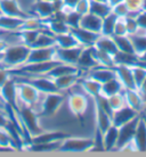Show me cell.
Segmentation results:
<instances>
[{
    "instance_id": "cell-45",
    "label": "cell",
    "mask_w": 146,
    "mask_h": 157,
    "mask_svg": "<svg viewBox=\"0 0 146 157\" xmlns=\"http://www.w3.org/2000/svg\"><path fill=\"white\" fill-rule=\"evenodd\" d=\"M112 36H128L127 34V28H126V21L122 17H118V20L115 22L114 29H113V34Z\"/></svg>"
},
{
    "instance_id": "cell-30",
    "label": "cell",
    "mask_w": 146,
    "mask_h": 157,
    "mask_svg": "<svg viewBox=\"0 0 146 157\" xmlns=\"http://www.w3.org/2000/svg\"><path fill=\"white\" fill-rule=\"evenodd\" d=\"M54 38H55V47L57 48H72L80 46L77 38L71 32V30L69 32H65V33L54 36Z\"/></svg>"
},
{
    "instance_id": "cell-57",
    "label": "cell",
    "mask_w": 146,
    "mask_h": 157,
    "mask_svg": "<svg viewBox=\"0 0 146 157\" xmlns=\"http://www.w3.org/2000/svg\"><path fill=\"white\" fill-rule=\"evenodd\" d=\"M0 15H1V13H0Z\"/></svg>"
},
{
    "instance_id": "cell-39",
    "label": "cell",
    "mask_w": 146,
    "mask_h": 157,
    "mask_svg": "<svg viewBox=\"0 0 146 157\" xmlns=\"http://www.w3.org/2000/svg\"><path fill=\"white\" fill-rule=\"evenodd\" d=\"M109 105H110L112 112L118 110L120 108H122L123 106H126V99H124V94L122 92H119V94H112L110 97H106Z\"/></svg>"
},
{
    "instance_id": "cell-26",
    "label": "cell",
    "mask_w": 146,
    "mask_h": 157,
    "mask_svg": "<svg viewBox=\"0 0 146 157\" xmlns=\"http://www.w3.org/2000/svg\"><path fill=\"white\" fill-rule=\"evenodd\" d=\"M24 18L20 17H12V16L0 15V30L1 31L15 32L20 31L23 25Z\"/></svg>"
},
{
    "instance_id": "cell-20",
    "label": "cell",
    "mask_w": 146,
    "mask_h": 157,
    "mask_svg": "<svg viewBox=\"0 0 146 157\" xmlns=\"http://www.w3.org/2000/svg\"><path fill=\"white\" fill-rule=\"evenodd\" d=\"M81 74L80 73H74V74H67L63 76H58V78H54L55 86L57 90L61 92H65V91L71 90L72 88H74L80 81Z\"/></svg>"
},
{
    "instance_id": "cell-49",
    "label": "cell",
    "mask_w": 146,
    "mask_h": 157,
    "mask_svg": "<svg viewBox=\"0 0 146 157\" xmlns=\"http://www.w3.org/2000/svg\"><path fill=\"white\" fill-rule=\"evenodd\" d=\"M9 121H10V117H9L7 112L0 110V128H6Z\"/></svg>"
},
{
    "instance_id": "cell-19",
    "label": "cell",
    "mask_w": 146,
    "mask_h": 157,
    "mask_svg": "<svg viewBox=\"0 0 146 157\" xmlns=\"http://www.w3.org/2000/svg\"><path fill=\"white\" fill-rule=\"evenodd\" d=\"M71 32L73 33V36L77 38L80 46H82V47H93L95 44L96 40L98 39L99 36L98 33L82 29L80 26L75 29H71Z\"/></svg>"
},
{
    "instance_id": "cell-54",
    "label": "cell",
    "mask_w": 146,
    "mask_h": 157,
    "mask_svg": "<svg viewBox=\"0 0 146 157\" xmlns=\"http://www.w3.org/2000/svg\"><path fill=\"white\" fill-rule=\"evenodd\" d=\"M47 1H50V2H56V1H61V0H47Z\"/></svg>"
},
{
    "instance_id": "cell-29",
    "label": "cell",
    "mask_w": 146,
    "mask_h": 157,
    "mask_svg": "<svg viewBox=\"0 0 146 157\" xmlns=\"http://www.w3.org/2000/svg\"><path fill=\"white\" fill-rule=\"evenodd\" d=\"M74 73H80L79 68L75 65H70V64H64V63H57L55 66L48 72L47 76L51 78H58V76H63L67 74H74Z\"/></svg>"
},
{
    "instance_id": "cell-37",
    "label": "cell",
    "mask_w": 146,
    "mask_h": 157,
    "mask_svg": "<svg viewBox=\"0 0 146 157\" xmlns=\"http://www.w3.org/2000/svg\"><path fill=\"white\" fill-rule=\"evenodd\" d=\"M41 31L42 30H20L18 36H20L21 42L29 46V47H31Z\"/></svg>"
},
{
    "instance_id": "cell-21",
    "label": "cell",
    "mask_w": 146,
    "mask_h": 157,
    "mask_svg": "<svg viewBox=\"0 0 146 157\" xmlns=\"http://www.w3.org/2000/svg\"><path fill=\"white\" fill-rule=\"evenodd\" d=\"M79 84L82 88L83 92L93 97V98H95L102 94V83H99L95 78H90L88 75L85 78H82V76L80 78Z\"/></svg>"
},
{
    "instance_id": "cell-41",
    "label": "cell",
    "mask_w": 146,
    "mask_h": 157,
    "mask_svg": "<svg viewBox=\"0 0 146 157\" xmlns=\"http://www.w3.org/2000/svg\"><path fill=\"white\" fill-rule=\"evenodd\" d=\"M129 9L130 15H136L145 7V0H123Z\"/></svg>"
},
{
    "instance_id": "cell-44",
    "label": "cell",
    "mask_w": 146,
    "mask_h": 157,
    "mask_svg": "<svg viewBox=\"0 0 146 157\" xmlns=\"http://www.w3.org/2000/svg\"><path fill=\"white\" fill-rule=\"evenodd\" d=\"M80 18H81V15H79L78 13L75 12L74 9H73L72 12L69 13L67 15H65V22H66V24L69 25L70 30H71V29H75V28H78V26H79Z\"/></svg>"
},
{
    "instance_id": "cell-13",
    "label": "cell",
    "mask_w": 146,
    "mask_h": 157,
    "mask_svg": "<svg viewBox=\"0 0 146 157\" xmlns=\"http://www.w3.org/2000/svg\"><path fill=\"white\" fill-rule=\"evenodd\" d=\"M26 81L31 83L32 86L39 91L40 94H50L56 92L57 88L55 86L54 78H49L47 75H37V76H28Z\"/></svg>"
},
{
    "instance_id": "cell-18",
    "label": "cell",
    "mask_w": 146,
    "mask_h": 157,
    "mask_svg": "<svg viewBox=\"0 0 146 157\" xmlns=\"http://www.w3.org/2000/svg\"><path fill=\"white\" fill-rule=\"evenodd\" d=\"M139 113H137L136 110L130 108L129 106H123L122 108H120L118 110H114L112 113V123L115 126H121L123 124L128 123L129 121L134 120L135 117L139 116Z\"/></svg>"
},
{
    "instance_id": "cell-34",
    "label": "cell",
    "mask_w": 146,
    "mask_h": 157,
    "mask_svg": "<svg viewBox=\"0 0 146 157\" xmlns=\"http://www.w3.org/2000/svg\"><path fill=\"white\" fill-rule=\"evenodd\" d=\"M55 47V38L50 32H48L46 29L39 33V36L31 46V48H49Z\"/></svg>"
},
{
    "instance_id": "cell-55",
    "label": "cell",
    "mask_w": 146,
    "mask_h": 157,
    "mask_svg": "<svg viewBox=\"0 0 146 157\" xmlns=\"http://www.w3.org/2000/svg\"><path fill=\"white\" fill-rule=\"evenodd\" d=\"M102 1H107V0H102Z\"/></svg>"
},
{
    "instance_id": "cell-3",
    "label": "cell",
    "mask_w": 146,
    "mask_h": 157,
    "mask_svg": "<svg viewBox=\"0 0 146 157\" xmlns=\"http://www.w3.org/2000/svg\"><path fill=\"white\" fill-rule=\"evenodd\" d=\"M65 102L64 92L56 91L50 94H42L40 102V117H53L59 112V108Z\"/></svg>"
},
{
    "instance_id": "cell-15",
    "label": "cell",
    "mask_w": 146,
    "mask_h": 157,
    "mask_svg": "<svg viewBox=\"0 0 146 157\" xmlns=\"http://www.w3.org/2000/svg\"><path fill=\"white\" fill-rule=\"evenodd\" d=\"M115 75L120 82L122 83L124 89H137L132 76V71H131V65H126V64H116L114 66Z\"/></svg>"
},
{
    "instance_id": "cell-31",
    "label": "cell",
    "mask_w": 146,
    "mask_h": 157,
    "mask_svg": "<svg viewBox=\"0 0 146 157\" xmlns=\"http://www.w3.org/2000/svg\"><path fill=\"white\" fill-rule=\"evenodd\" d=\"M112 12V6L107 1H102V0H90V8L89 13L94 15L98 16L101 18L105 17Z\"/></svg>"
},
{
    "instance_id": "cell-47",
    "label": "cell",
    "mask_w": 146,
    "mask_h": 157,
    "mask_svg": "<svg viewBox=\"0 0 146 157\" xmlns=\"http://www.w3.org/2000/svg\"><path fill=\"white\" fill-rule=\"evenodd\" d=\"M135 18H136V22L138 24V28L140 30H145L146 31V10H140L138 14L135 15Z\"/></svg>"
},
{
    "instance_id": "cell-27",
    "label": "cell",
    "mask_w": 146,
    "mask_h": 157,
    "mask_svg": "<svg viewBox=\"0 0 146 157\" xmlns=\"http://www.w3.org/2000/svg\"><path fill=\"white\" fill-rule=\"evenodd\" d=\"M94 47L99 49V50L109 52L111 55H115L118 52V48H116L115 41L112 36H103V34H99L98 39L96 40Z\"/></svg>"
},
{
    "instance_id": "cell-14",
    "label": "cell",
    "mask_w": 146,
    "mask_h": 157,
    "mask_svg": "<svg viewBox=\"0 0 146 157\" xmlns=\"http://www.w3.org/2000/svg\"><path fill=\"white\" fill-rule=\"evenodd\" d=\"M55 59V47L49 48H31L25 64L42 63Z\"/></svg>"
},
{
    "instance_id": "cell-4",
    "label": "cell",
    "mask_w": 146,
    "mask_h": 157,
    "mask_svg": "<svg viewBox=\"0 0 146 157\" xmlns=\"http://www.w3.org/2000/svg\"><path fill=\"white\" fill-rule=\"evenodd\" d=\"M94 148V138L69 136L61 141L58 151L63 153H86Z\"/></svg>"
},
{
    "instance_id": "cell-32",
    "label": "cell",
    "mask_w": 146,
    "mask_h": 157,
    "mask_svg": "<svg viewBox=\"0 0 146 157\" xmlns=\"http://www.w3.org/2000/svg\"><path fill=\"white\" fill-rule=\"evenodd\" d=\"M115 41L116 48H118L119 52H123V54H130V55H136L135 52V48L131 41V38L129 36H112Z\"/></svg>"
},
{
    "instance_id": "cell-53",
    "label": "cell",
    "mask_w": 146,
    "mask_h": 157,
    "mask_svg": "<svg viewBox=\"0 0 146 157\" xmlns=\"http://www.w3.org/2000/svg\"><path fill=\"white\" fill-rule=\"evenodd\" d=\"M120 1H123V0H107V2L112 6V5H114V4H116V2H120Z\"/></svg>"
},
{
    "instance_id": "cell-9",
    "label": "cell",
    "mask_w": 146,
    "mask_h": 157,
    "mask_svg": "<svg viewBox=\"0 0 146 157\" xmlns=\"http://www.w3.org/2000/svg\"><path fill=\"white\" fill-rule=\"evenodd\" d=\"M82 46H77L72 48H57L55 47V59L59 63L75 65L78 63L79 56L82 51Z\"/></svg>"
},
{
    "instance_id": "cell-46",
    "label": "cell",
    "mask_w": 146,
    "mask_h": 157,
    "mask_svg": "<svg viewBox=\"0 0 146 157\" xmlns=\"http://www.w3.org/2000/svg\"><path fill=\"white\" fill-rule=\"evenodd\" d=\"M89 8H90V0H79L78 4L75 5L73 9H74L79 15L82 16V15H85V14L89 13Z\"/></svg>"
},
{
    "instance_id": "cell-56",
    "label": "cell",
    "mask_w": 146,
    "mask_h": 157,
    "mask_svg": "<svg viewBox=\"0 0 146 157\" xmlns=\"http://www.w3.org/2000/svg\"><path fill=\"white\" fill-rule=\"evenodd\" d=\"M145 122H146V118H145Z\"/></svg>"
},
{
    "instance_id": "cell-1",
    "label": "cell",
    "mask_w": 146,
    "mask_h": 157,
    "mask_svg": "<svg viewBox=\"0 0 146 157\" xmlns=\"http://www.w3.org/2000/svg\"><path fill=\"white\" fill-rule=\"evenodd\" d=\"M16 116L22 130L29 136V139L36 137L44 131L41 125V117L32 107L20 104L16 109Z\"/></svg>"
},
{
    "instance_id": "cell-23",
    "label": "cell",
    "mask_w": 146,
    "mask_h": 157,
    "mask_svg": "<svg viewBox=\"0 0 146 157\" xmlns=\"http://www.w3.org/2000/svg\"><path fill=\"white\" fill-rule=\"evenodd\" d=\"M94 114H95V126L96 130L99 131L101 133H104L110 126L113 125L112 123V116L110 114L105 113L99 107L95 105L94 106Z\"/></svg>"
},
{
    "instance_id": "cell-51",
    "label": "cell",
    "mask_w": 146,
    "mask_h": 157,
    "mask_svg": "<svg viewBox=\"0 0 146 157\" xmlns=\"http://www.w3.org/2000/svg\"><path fill=\"white\" fill-rule=\"evenodd\" d=\"M6 47H7V43L5 42L2 39H0V64H1V60H2V56H4Z\"/></svg>"
},
{
    "instance_id": "cell-6",
    "label": "cell",
    "mask_w": 146,
    "mask_h": 157,
    "mask_svg": "<svg viewBox=\"0 0 146 157\" xmlns=\"http://www.w3.org/2000/svg\"><path fill=\"white\" fill-rule=\"evenodd\" d=\"M62 0L61 1H56V2H50L47 0H36V2L33 5L31 9L30 15H33L40 18V20L45 21L49 20L50 17L54 16L57 10L61 9L62 7Z\"/></svg>"
},
{
    "instance_id": "cell-40",
    "label": "cell",
    "mask_w": 146,
    "mask_h": 157,
    "mask_svg": "<svg viewBox=\"0 0 146 157\" xmlns=\"http://www.w3.org/2000/svg\"><path fill=\"white\" fill-rule=\"evenodd\" d=\"M131 71H132L136 88H138L139 84L146 78V66H142L139 63H137L135 65H131Z\"/></svg>"
},
{
    "instance_id": "cell-2",
    "label": "cell",
    "mask_w": 146,
    "mask_h": 157,
    "mask_svg": "<svg viewBox=\"0 0 146 157\" xmlns=\"http://www.w3.org/2000/svg\"><path fill=\"white\" fill-rule=\"evenodd\" d=\"M30 49H31V47H29V46L22 42L7 44L0 65L10 70V71L18 68V67L25 64L26 59H28L29 52H30Z\"/></svg>"
},
{
    "instance_id": "cell-38",
    "label": "cell",
    "mask_w": 146,
    "mask_h": 157,
    "mask_svg": "<svg viewBox=\"0 0 146 157\" xmlns=\"http://www.w3.org/2000/svg\"><path fill=\"white\" fill-rule=\"evenodd\" d=\"M130 38H131V41H132V44H134L136 55L139 56L140 54L145 52L146 51V36L145 34L137 33V34L131 36Z\"/></svg>"
},
{
    "instance_id": "cell-58",
    "label": "cell",
    "mask_w": 146,
    "mask_h": 157,
    "mask_svg": "<svg viewBox=\"0 0 146 157\" xmlns=\"http://www.w3.org/2000/svg\"><path fill=\"white\" fill-rule=\"evenodd\" d=\"M145 36H146V33H145Z\"/></svg>"
},
{
    "instance_id": "cell-48",
    "label": "cell",
    "mask_w": 146,
    "mask_h": 157,
    "mask_svg": "<svg viewBox=\"0 0 146 157\" xmlns=\"http://www.w3.org/2000/svg\"><path fill=\"white\" fill-rule=\"evenodd\" d=\"M12 76V71L4 66H0V86Z\"/></svg>"
},
{
    "instance_id": "cell-8",
    "label": "cell",
    "mask_w": 146,
    "mask_h": 157,
    "mask_svg": "<svg viewBox=\"0 0 146 157\" xmlns=\"http://www.w3.org/2000/svg\"><path fill=\"white\" fill-rule=\"evenodd\" d=\"M0 97L4 99L6 104L14 109L18 107V99H17V81L14 76H10L7 81L0 86Z\"/></svg>"
},
{
    "instance_id": "cell-36",
    "label": "cell",
    "mask_w": 146,
    "mask_h": 157,
    "mask_svg": "<svg viewBox=\"0 0 146 157\" xmlns=\"http://www.w3.org/2000/svg\"><path fill=\"white\" fill-rule=\"evenodd\" d=\"M116 20H118V17H116L112 12H111L109 15L105 16V17H103L101 34H103V36H112Z\"/></svg>"
},
{
    "instance_id": "cell-33",
    "label": "cell",
    "mask_w": 146,
    "mask_h": 157,
    "mask_svg": "<svg viewBox=\"0 0 146 157\" xmlns=\"http://www.w3.org/2000/svg\"><path fill=\"white\" fill-rule=\"evenodd\" d=\"M124 90L122 83L119 81L116 76L114 78H111L109 81H106L105 83L102 84V94L105 97H110L112 94H119V92H122Z\"/></svg>"
},
{
    "instance_id": "cell-35",
    "label": "cell",
    "mask_w": 146,
    "mask_h": 157,
    "mask_svg": "<svg viewBox=\"0 0 146 157\" xmlns=\"http://www.w3.org/2000/svg\"><path fill=\"white\" fill-rule=\"evenodd\" d=\"M94 55H95L96 62L98 64V66H105V67H114L115 66V59L114 55H111L109 52L102 51L94 47Z\"/></svg>"
},
{
    "instance_id": "cell-16",
    "label": "cell",
    "mask_w": 146,
    "mask_h": 157,
    "mask_svg": "<svg viewBox=\"0 0 146 157\" xmlns=\"http://www.w3.org/2000/svg\"><path fill=\"white\" fill-rule=\"evenodd\" d=\"M123 94H124L127 106H129L130 108H132L134 110H136L137 113L140 114L146 104V100L143 98L140 92L137 89H124Z\"/></svg>"
},
{
    "instance_id": "cell-52",
    "label": "cell",
    "mask_w": 146,
    "mask_h": 157,
    "mask_svg": "<svg viewBox=\"0 0 146 157\" xmlns=\"http://www.w3.org/2000/svg\"><path fill=\"white\" fill-rule=\"evenodd\" d=\"M78 1L79 0H62V4L64 6H67V7H71V8H74V6L78 4Z\"/></svg>"
},
{
    "instance_id": "cell-28",
    "label": "cell",
    "mask_w": 146,
    "mask_h": 157,
    "mask_svg": "<svg viewBox=\"0 0 146 157\" xmlns=\"http://www.w3.org/2000/svg\"><path fill=\"white\" fill-rule=\"evenodd\" d=\"M118 144V126L112 125L103 133V149L109 150L116 149Z\"/></svg>"
},
{
    "instance_id": "cell-22",
    "label": "cell",
    "mask_w": 146,
    "mask_h": 157,
    "mask_svg": "<svg viewBox=\"0 0 146 157\" xmlns=\"http://www.w3.org/2000/svg\"><path fill=\"white\" fill-rule=\"evenodd\" d=\"M79 26L101 34V31H102V18L94 15V14H91V13H87V14L81 16Z\"/></svg>"
},
{
    "instance_id": "cell-24",
    "label": "cell",
    "mask_w": 146,
    "mask_h": 157,
    "mask_svg": "<svg viewBox=\"0 0 146 157\" xmlns=\"http://www.w3.org/2000/svg\"><path fill=\"white\" fill-rule=\"evenodd\" d=\"M88 76L95 78L96 81H98L99 83H105L106 81L114 78L115 75V70L114 67H105V66H96L95 68H93L91 71L87 73Z\"/></svg>"
},
{
    "instance_id": "cell-50",
    "label": "cell",
    "mask_w": 146,
    "mask_h": 157,
    "mask_svg": "<svg viewBox=\"0 0 146 157\" xmlns=\"http://www.w3.org/2000/svg\"><path fill=\"white\" fill-rule=\"evenodd\" d=\"M137 90L140 92V94L143 96V98L146 100V78L143 81L142 83H140V84H139V86L137 88Z\"/></svg>"
},
{
    "instance_id": "cell-12",
    "label": "cell",
    "mask_w": 146,
    "mask_h": 157,
    "mask_svg": "<svg viewBox=\"0 0 146 157\" xmlns=\"http://www.w3.org/2000/svg\"><path fill=\"white\" fill-rule=\"evenodd\" d=\"M71 136L62 130H44L36 137H32L29 144H51V142L62 141L66 137Z\"/></svg>"
},
{
    "instance_id": "cell-7",
    "label": "cell",
    "mask_w": 146,
    "mask_h": 157,
    "mask_svg": "<svg viewBox=\"0 0 146 157\" xmlns=\"http://www.w3.org/2000/svg\"><path fill=\"white\" fill-rule=\"evenodd\" d=\"M66 104L70 112L75 117H81L88 109V97L85 92H71L67 96Z\"/></svg>"
},
{
    "instance_id": "cell-11",
    "label": "cell",
    "mask_w": 146,
    "mask_h": 157,
    "mask_svg": "<svg viewBox=\"0 0 146 157\" xmlns=\"http://www.w3.org/2000/svg\"><path fill=\"white\" fill-rule=\"evenodd\" d=\"M96 66H98V64L96 62L95 55H94V46L83 47L79 56V59H78V63H77V67L79 68L80 74L88 73Z\"/></svg>"
},
{
    "instance_id": "cell-43",
    "label": "cell",
    "mask_w": 146,
    "mask_h": 157,
    "mask_svg": "<svg viewBox=\"0 0 146 157\" xmlns=\"http://www.w3.org/2000/svg\"><path fill=\"white\" fill-rule=\"evenodd\" d=\"M124 21H126V28H127V34L129 36H134L138 32L139 28L138 24L136 22V18H135L134 15H129L124 17Z\"/></svg>"
},
{
    "instance_id": "cell-17",
    "label": "cell",
    "mask_w": 146,
    "mask_h": 157,
    "mask_svg": "<svg viewBox=\"0 0 146 157\" xmlns=\"http://www.w3.org/2000/svg\"><path fill=\"white\" fill-rule=\"evenodd\" d=\"M0 13L2 15L20 18H25L30 16L21 8L17 0H0Z\"/></svg>"
},
{
    "instance_id": "cell-25",
    "label": "cell",
    "mask_w": 146,
    "mask_h": 157,
    "mask_svg": "<svg viewBox=\"0 0 146 157\" xmlns=\"http://www.w3.org/2000/svg\"><path fill=\"white\" fill-rule=\"evenodd\" d=\"M134 142L137 151H146V122L145 118L139 117L138 124L134 136Z\"/></svg>"
},
{
    "instance_id": "cell-42",
    "label": "cell",
    "mask_w": 146,
    "mask_h": 157,
    "mask_svg": "<svg viewBox=\"0 0 146 157\" xmlns=\"http://www.w3.org/2000/svg\"><path fill=\"white\" fill-rule=\"evenodd\" d=\"M112 13H113L116 17H122V18L130 15L129 9L127 7V5L124 4V1H120V2H116V4L112 5Z\"/></svg>"
},
{
    "instance_id": "cell-5",
    "label": "cell",
    "mask_w": 146,
    "mask_h": 157,
    "mask_svg": "<svg viewBox=\"0 0 146 157\" xmlns=\"http://www.w3.org/2000/svg\"><path fill=\"white\" fill-rule=\"evenodd\" d=\"M41 94L31 83L25 81H17V99L18 105H26L33 107L41 98Z\"/></svg>"
},
{
    "instance_id": "cell-10",
    "label": "cell",
    "mask_w": 146,
    "mask_h": 157,
    "mask_svg": "<svg viewBox=\"0 0 146 157\" xmlns=\"http://www.w3.org/2000/svg\"><path fill=\"white\" fill-rule=\"evenodd\" d=\"M139 117L140 115L135 117L134 120L129 121L128 123L118 128V144H116V149H120L123 145H126L127 142L134 140V136L136 132V128L138 124Z\"/></svg>"
}]
</instances>
